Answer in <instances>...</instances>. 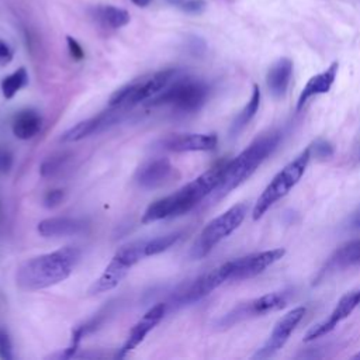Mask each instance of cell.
<instances>
[{"label": "cell", "instance_id": "obj_1", "mask_svg": "<svg viewBox=\"0 0 360 360\" xmlns=\"http://www.w3.org/2000/svg\"><path fill=\"white\" fill-rule=\"evenodd\" d=\"M79 259L80 250L75 246L31 257L18 267L17 285L25 291H37L59 284L72 274Z\"/></svg>", "mask_w": 360, "mask_h": 360}, {"label": "cell", "instance_id": "obj_2", "mask_svg": "<svg viewBox=\"0 0 360 360\" xmlns=\"http://www.w3.org/2000/svg\"><path fill=\"white\" fill-rule=\"evenodd\" d=\"M225 163H218L183 186L176 193L166 195L160 200L152 202L143 212L142 222L150 224L155 221H160L165 218H172L177 215H183L194 208L200 201H202L207 195L212 194L218 187L222 173L225 169Z\"/></svg>", "mask_w": 360, "mask_h": 360}, {"label": "cell", "instance_id": "obj_3", "mask_svg": "<svg viewBox=\"0 0 360 360\" xmlns=\"http://www.w3.org/2000/svg\"><path fill=\"white\" fill-rule=\"evenodd\" d=\"M280 141L281 132L278 129H271L256 136L236 158L225 163L222 179L212 193L214 197L222 198L245 183L277 149Z\"/></svg>", "mask_w": 360, "mask_h": 360}, {"label": "cell", "instance_id": "obj_4", "mask_svg": "<svg viewBox=\"0 0 360 360\" xmlns=\"http://www.w3.org/2000/svg\"><path fill=\"white\" fill-rule=\"evenodd\" d=\"M311 149L309 145L290 163H287L266 186V188L262 191L259 198L256 200V204L252 211V218L257 221L264 215V212L274 205L278 200H281L284 195H287L295 184L301 180L304 176L307 166L311 160Z\"/></svg>", "mask_w": 360, "mask_h": 360}, {"label": "cell", "instance_id": "obj_5", "mask_svg": "<svg viewBox=\"0 0 360 360\" xmlns=\"http://www.w3.org/2000/svg\"><path fill=\"white\" fill-rule=\"evenodd\" d=\"M208 87L194 79H176L165 90L150 98V107L169 105L176 111L191 114L198 111L207 101Z\"/></svg>", "mask_w": 360, "mask_h": 360}, {"label": "cell", "instance_id": "obj_6", "mask_svg": "<svg viewBox=\"0 0 360 360\" xmlns=\"http://www.w3.org/2000/svg\"><path fill=\"white\" fill-rule=\"evenodd\" d=\"M177 77L176 69H165L155 72L146 77H142L136 82H132L121 89L115 90L110 100V107H120L124 110H131L132 107L141 104L145 100H149L165 90L173 80Z\"/></svg>", "mask_w": 360, "mask_h": 360}, {"label": "cell", "instance_id": "obj_7", "mask_svg": "<svg viewBox=\"0 0 360 360\" xmlns=\"http://www.w3.org/2000/svg\"><path fill=\"white\" fill-rule=\"evenodd\" d=\"M246 212V204L239 202L210 221L194 242L191 248V256L194 259H201L207 256L221 240L228 238L233 231L239 228V225L245 219Z\"/></svg>", "mask_w": 360, "mask_h": 360}, {"label": "cell", "instance_id": "obj_8", "mask_svg": "<svg viewBox=\"0 0 360 360\" xmlns=\"http://www.w3.org/2000/svg\"><path fill=\"white\" fill-rule=\"evenodd\" d=\"M145 257V240H138L121 246L105 266L100 277L91 284L90 294H101L115 288L128 274L129 269Z\"/></svg>", "mask_w": 360, "mask_h": 360}, {"label": "cell", "instance_id": "obj_9", "mask_svg": "<svg viewBox=\"0 0 360 360\" xmlns=\"http://www.w3.org/2000/svg\"><path fill=\"white\" fill-rule=\"evenodd\" d=\"M288 301V291H273L267 292L262 297L249 300L246 302L239 304L235 307L222 321V326H231L235 322L252 318V316H260L273 311H278L287 305Z\"/></svg>", "mask_w": 360, "mask_h": 360}, {"label": "cell", "instance_id": "obj_10", "mask_svg": "<svg viewBox=\"0 0 360 360\" xmlns=\"http://www.w3.org/2000/svg\"><path fill=\"white\" fill-rule=\"evenodd\" d=\"M285 255V249L276 248L270 250L250 253L226 263L229 280H245L263 273L267 267L278 262Z\"/></svg>", "mask_w": 360, "mask_h": 360}, {"label": "cell", "instance_id": "obj_11", "mask_svg": "<svg viewBox=\"0 0 360 360\" xmlns=\"http://www.w3.org/2000/svg\"><path fill=\"white\" fill-rule=\"evenodd\" d=\"M305 315L304 307H297L291 311H288L284 316H281L277 323L274 325L269 339L264 342V345L257 349L255 353V359H267L274 356L288 340L290 335L294 332L297 325L301 322V319Z\"/></svg>", "mask_w": 360, "mask_h": 360}, {"label": "cell", "instance_id": "obj_12", "mask_svg": "<svg viewBox=\"0 0 360 360\" xmlns=\"http://www.w3.org/2000/svg\"><path fill=\"white\" fill-rule=\"evenodd\" d=\"M127 114L125 110L120 108V107H110L108 105V110L100 112L98 115L96 117H91L89 120H84L79 124H76L75 127L69 128L62 139L66 141V142H76V141H80L83 138H87L90 135H94V134H100L111 127H114L115 124H118L122 117Z\"/></svg>", "mask_w": 360, "mask_h": 360}, {"label": "cell", "instance_id": "obj_13", "mask_svg": "<svg viewBox=\"0 0 360 360\" xmlns=\"http://www.w3.org/2000/svg\"><path fill=\"white\" fill-rule=\"evenodd\" d=\"M229 280L228 267L226 263H222L221 266L212 269L211 271L197 277L186 290H183L177 295V302L180 305H188L200 301L201 298L207 297L210 292H212L215 288H218L221 284Z\"/></svg>", "mask_w": 360, "mask_h": 360}, {"label": "cell", "instance_id": "obj_14", "mask_svg": "<svg viewBox=\"0 0 360 360\" xmlns=\"http://www.w3.org/2000/svg\"><path fill=\"white\" fill-rule=\"evenodd\" d=\"M360 305V290L347 292L343 295L339 302L336 304L335 309L330 312L329 318L325 319L323 322L314 325L304 336L305 342H312L329 332H332L342 321H345L357 307Z\"/></svg>", "mask_w": 360, "mask_h": 360}, {"label": "cell", "instance_id": "obj_15", "mask_svg": "<svg viewBox=\"0 0 360 360\" xmlns=\"http://www.w3.org/2000/svg\"><path fill=\"white\" fill-rule=\"evenodd\" d=\"M166 309H167V305L160 302L152 307L148 312H145V315L131 328L125 343L117 353V357H124L127 353L134 350L145 339V336L163 319Z\"/></svg>", "mask_w": 360, "mask_h": 360}, {"label": "cell", "instance_id": "obj_16", "mask_svg": "<svg viewBox=\"0 0 360 360\" xmlns=\"http://www.w3.org/2000/svg\"><path fill=\"white\" fill-rule=\"evenodd\" d=\"M218 143L215 134H177L166 138L162 145L172 152L212 150Z\"/></svg>", "mask_w": 360, "mask_h": 360}, {"label": "cell", "instance_id": "obj_17", "mask_svg": "<svg viewBox=\"0 0 360 360\" xmlns=\"http://www.w3.org/2000/svg\"><path fill=\"white\" fill-rule=\"evenodd\" d=\"M173 166L169 159L158 158L142 165L136 172V181L143 188H156L163 186L173 174Z\"/></svg>", "mask_w": 360, "mask_h": 360}, {"label": "cell", "instance_id": "obj_18", "mask_svg": "<svg viewBox=\"0 0 360 360\" xmlns=\"http://www.w3.org/2000/svg\"><path fill=\"white\" fill-rule=\"evenodd\" d=\"M359 263H360V239H356L342 245L332 253V256L328 259L325 266L321 269L316 280H321L332 273L345 270Z\"/></svg>", "mask_w": 360, "mask_h": 360}, {"label": "cell", "instance_id": "obj_19", "mask_svg": "<svg viewBox=\"0 0 360 360\" xmlns=\"http://www.w3.org/2000/svg\"><path fill=\"white\" fill-rule=\"evenodd\" d=\"M338 69H339V63L332 62L329 65V68H326L323 72L312 76L305 83V86L302 87L301 93H300L298 101H297V111L302 110L309 98H312L315 96H319V94H325L330 90V87H332V84L336 79Z\"/></svg>", "mask_w": 360, "mask_h": 360}, {"label": "cell", "instance_id": "obj_20", "mask_svg": "<svg viewBox=\"0 0 360 360\" xmlns=\"http://www.w3.org/2000/svg\"><path fill=\"white\" fill-rule=\"evenodd\" d=\"M86 228L84 221L72 217H52L42 219L37 229L44 238H63L73 236L83 232Z\"/></svg>", "mask_w": 360, "mask_h": 360}, {"label": "cell", "instance_id": "obj_21", "mask_svg": "<svg viewBox=\"0 0 360 360\" xmlns=\"http://www.w3.org/2000/svg\"><path fill=\"white\" fill-rule=\"evenodd\" d=\"M292 76V62L288 58H281L276 60L267 72L266 84L269 91L276 98L284 97L288 90Z\"/></svg>", "mask_w": 360, "mask_h": 360}, {"label": "cell", "instance_id": "obj_22", "mask_svg": "<svg viewBox=\"0 0 360 360\" xmlns=\"http://www.w3.org/2000/svg\"><path fill=\"white\" fill-rule=\"evenodd\" d=\"M42 127V118L38 111L27 108L20 111L13 120V134L15 138L27 141L34 138Z\"/></svg>", "mask_w": 360, "mask_h": 360}, {"label": "cell", "instance_id": "obj_23", "mask_svg": "<svg viewBox=\"0 0 360 360\" xmlns=\"http://www.w3.org/2000/svg\"><path fill=\"white\" fill-rule=\"evenodd\" d=\"M93 17L108 28H121L129 22L128 11L115 6H97L93 8Z\"/></svg>", "mask_w": 360, "mask_h": 360}, {"label": "cell", "instance_id": "obj_24", "mask_svg": "<svg viewBox=\"0 0 360 360\" xmlns=\"http://www.w3.org/2000/svg\"><path fill=\"white\" fill-rule=\"evenodd\" d=\"M259 105H260V89H259L257 84H255L249 101L240 110V112L236 115V118L233 120V122L231 125V135L232 136L238 135L250 122V120L256 115V112L259 110Z\"/></svg>", "mask_w": 360, "mask_h": 360}, {"label": "cell", "instance_id": "obj_25", "mask_svg": "<svg viewBox=\"0 0 360 360\" xmlns=\"http://www.w3.org/2000/svg\"><path fill=\"white\" fill-rule=\"evenodd\" d=\"M27 83H28V73L24 68H20L1 80L0 83L1 93L6 98H13L22 87L27 86Z\"/></svg>", "mask_w": 360, "mask_h": 360}, {"label": "cell", "instance_id": "obj_26", "mask_svg": "<svg viewBox=\"0 0 360 360\" xmlns=\"http://www.w3.org/2000/svg\"><path fill=\"white\" fill-rule=\"evenodd\" d=\"M180 236H181L180 232H172L167 235L156 236L150 240H145V257L155 256V255H159V253L167 250L180 239Z\"/></svg>", "mask_w": 360, "mask_h": 360}, {"label": "cell", "instance_id": "obj_27", "mask_svg": "<svg viewBox=\"0 0 360 360\" xmlns=\"http://www.w3.org/2000/svg\"><path fill=\"white\" fill-rule=\"evenodd\" d=\"M309 149H311V155L312 158L315 156L316 159L319 160H325V159H329L332 155H333V145L326 141V139H315L311 145H309Z\"/></svg>", "mask_w": 360, "mask_h": 360}, {"label": "cell", "instance_id": "obj_28", "mask_svg": "<svg viewBox=\"0 0 360 360\" xmlns=\"http://www.w3.org/2000/svg\"><path fill=\"white\" fill-rule=\"evenodd\" d=\"M63 160L65 158L62 156H56V158H49L46 159L42 166H41V176L42 177H52L56 173H59L62 170L63 166Z\"/></svg>", "mask_w": 360, "mask_h": 360}, {"label": "cell", "instance_id": "obj_29", "mask_svg": "<svg viewBox=\"0 0 360 360\" xmlns=\"http://www.w3.org/2000/svg\"><path fill=\"white\" fill-rule=\"evenodd\" d=\"M13 357L11 353V342L6 330L0 329V359L10 360Z\"/></svg>", "mask_w": 360, "mask_h": 360}, {"label": "cell", "instance_id": "obj_30", "mask_svg": "<svg viewBox=\"0 0 360 360\" xmlns=\"http://www.w3.org/2000/svg\"><path fill=\"white\" fill-rule=\"evenodd\" d=\"M63 200V191L62 190H49L44 197V205L48 208L56 207Z\"/></svg>", "mask_w": 360, "mask_h": 360}, {"label": "cell", "instance_id": "obj_31", "mask_svg": "<svg viewBox=\"0 0 360 360\" xmlns=\"http://www.w3.org/2000/svg\"><path fill=\"white\" fill-rule=\"evenodd\" d=\"M66 41H68V49H69L70 56L76 60H82L84 58V51H83L82 45L72 37H68Z\"/></svg>", "mask_w": 360, "mask_h": 360}, {"label": "cell", "instance_id": "obj_32", "mask_svg": "<svg viewBox=\"0 0 360 360\" xmlns=\"http://www.w3.org/2000/svg\"><path fill=\"white\" fill-rule=\"evenodd\" d=\"M11 166H13V155L8 150L0 148V174L7 173L11 169Z\"/></svg>", "mask_w": 360, "mask_h": 360}, {"label": "cell", "instance_id": "obj_33", "mask_svg": "<svg viewBox=\"0 0 360 360\" xmlns=\"http://www.w3.org/2000/svg\"><path fill=\"white\" fill-rule=\"evenodd\" d=\"M205 6L204 0H188L186 3L181 4L183 10H186L187 13H200Z\"/></svg>", "mask_w": 360, "mask_h": 360}, {"label": "cell", "instance_id": "obj_34", "mask_svg": "<svg viewBox=\"0 0 360 360\" xmlns=\"http://www.w3.org/2000/svg\"><path fill=\"white\" fill-rule=\"evenodd\" d=\"M13 59V51L4 41H0V65H6Z\"/></svg>", "mask_w": 360, "mask_h": 360}, {"label": "cell", "instance_id": "obj_35", "mask_svg": "<svg viewBox=\"0 0 360 360\" xmlns=\"http://www.w3.org/2000/svg\"><path fill=\"white\" fill-rule=\"evenodd\" d=\"M152 0H132L134 4H136L138 7H146Z\"/></svg>", "mask_w": 360, "mask_h": 360}, {"label": "cell", "instance_id": "obj_36", "mask_svg": "<svg viewBox=\"0 0 360 360\" xmlns=\"http://www.w3.org/2000/svg\"><path fill=\"white\" fill-rule=\"evenodd\" d=\"M354 158L360 162V142H359V145L356 146V153H354Z\"/></svg>", "mask_w": 360, "mask_h": 360}, {"label": "cell", "instance_id": "obj_37", "mask_svg": "<svg viewBox=\"0 0 360 360\" xmlns=\"http://www.w3.org/2000/svg\"><path fill=\"white\" fill-rule=\"evenodd\" d=\"M353 359H360V352H359V353H356V354L353 356Z\"/></svg>", "mask_w": 360, "mask_h": 360}, {"label": "cell", "instance_id": "obj_38", "mask_svg": "<svg viewBox=\"0 0 360 360\" xmlns=\"http://www.w3.org/2000/svg\"><path fill=\"white\" fill-rule=\"evenodd\" d=\"M359 225H360V221H359Z\"/></svg>", "mask_w": 360, "mask_h": 360}]
</instances>
